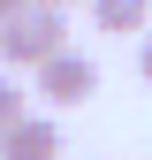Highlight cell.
Here are the masks:
<instances>
[{
    "label": "cell",
    "mask_w": 152,
    "mask_h": 160,
    "mask_svg": "<svg viewBox=\"0 0 152 160\" xmlns=\"http://www.w3.org/2000/svg\"><path fill=\"white\" fill-rule=\"evenodd\" d=\"M31 8V0H0V23H15V15H23Z\"/></svg>",
    "instance_id": "cell-7"
},
{
    "label": "cell",
    "mask_w": 152,
    "mask_h": 160,
    "mask_svg": "<svg viewBox=\"0 0 152 160\" xmlns=\"http://www.w3.org/2000/svg\"><path fill=\"white\" fill-rule=\"evenodd\" d=\"M23 114H31V107H23V84H15V76H0V137L23 122Z\"/></svg>",
    "instance_id": "cell-5"
},
{
    "label": "cell",
    "mask_w": 152,
    "mask_h": 160,
    "mask_svg": "<svg viewBox=\"0 0 152 160\" xmlns=\"http://www.w3.org/2000/svg\"><path fill=\"white\" fill-rule=\"evenodd\" d=\"M31 84H38V99H46V107H84V99L99 92V61L69 46V53H53V61L38 69Z\"/></svg>",
    "instance_id": "cell-2"
},
{
    "label": "cell",
    "mask_w": 152,
    "mask_h": 160,
    "mask_svg": "<svg viewBox=\"0 0 152 160\" xmlns=\"http://www.w3.org/2000/svg\"><path fill=\"white\" fill-rule=\"evenodd\" d=\"M91 23L114 38H145L152 31V0H91Z\"/></svg>",
    "instance_id": "cell-4"
},
{
    "label": "cell",
    "mask_w": 152,
    "mask_h": 160,
    "mask_svg": "<svg viewBox=\"0 0 152 160\" xmlns=\"http://www.w3.org/2000/svg\"><path fill=\"white\" fill-rule=\"evenodd\" d=\"M38 8H76V0H38Z\"/></svg>",
    "instance_id": "cell-8"
},
{
    "label": "cell",
    "mask_w": 152,
    "mask_h": 160,
    "mask_svg": "<svg viewBox=\"0 0 152 160\" xmlns=\"http://www.w3.org/2000/svg\"><path fill=\"white\" fill-rule=\"evenodd\" d=\"M53 53H69V8H31L15 15V23H0V69H46Z\"/></svg>",
    "instance_id": "cell-1"
},
{
    "label": "cell",
    "mask_w": 152,
    "mask_h": 160,
    "mask_svg": "<svg viewBox=\"0 0 152 160\" xmlns=\"http://www.w3.org/2000/svg\"><path fill=\"white\" fill-rule=\"evenodd\" d=\"M0 160H61V122L53 114H23L0 137Z\"/></svg>",
    "instance_id": "cell-3"
},
{
    "label": "cell",
    "mask_w": 152,
    "mask_h": 160,
    "mask_svg": "<svg viewBox=\"0 0 152 160\" xmlns=\"http://www.w3.org/2000/svg\"><path fill=\"white\" fill-rule=\"evenodd\" d=\"M137 76H145V84H152V31L137 38Z\"/></svg>",
    "instance_id": "cell-6"
}]
</instances>
